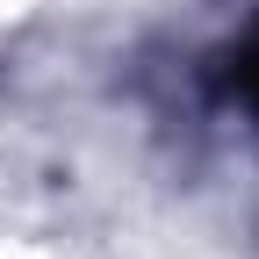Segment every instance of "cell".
Wrapping results in <instances>:
<instances>
[{"mask_svg":"<svg viewBox=\"0 0 259 259\" xmlns=\"http://www.w3.org/2000/svg\"><path fill=\"white\" fill-rule=\"evenodd\" d=\"M216 65H223V72H216L223 94H231V101H245V108H259V22H252V29H245V36L223 51Z\"/></svg>","mask_w":259,"mask_h":259,"instance_id":"6da1fadb","label":"cell"}]
</instances>
